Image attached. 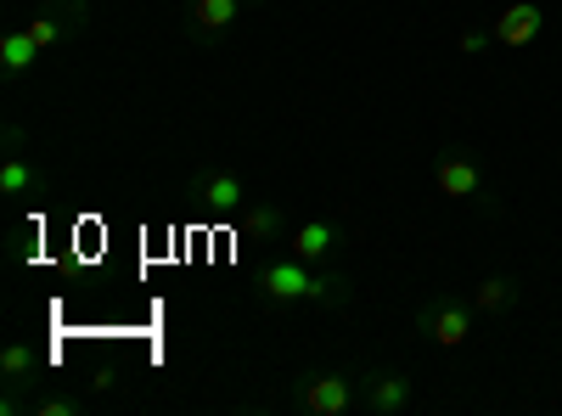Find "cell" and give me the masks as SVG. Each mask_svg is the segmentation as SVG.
<instances>
[{
	"label": "cell",
	"instance_id": "6da1fadb",
	"mask_svg": "<svg viewBox=\"0 0 562 416\" xmlns=\"http://www.w3.org/2000/svg\"><path fill=\"white\" fill-rule=\"evenodd\" d=\"M254 293L270 310H293V304H315V310H349L355 304V282L344 270H326L299 259L293 248H281L270 259H259L254 270Z\"/></svg>",
	"mask_w": 562,
	"mask_h": 416
},
{
	"label": "cell",
	"instance_id": "7a4b0ae2",
	"mask_svg": "<svg viewBox=\"0 0 562 416\" xmlns=\"http://www.w3.org/2000/svg\"><path fill=\"white\" fill-rule=\"evenodd\" d=\"M186 209L203 214V220H237L248 203H254V187L243 180L237 164H203L192 180H186Z\"/></svg>",
	"mask_w": 562,
	"mask_h": 416
},
{
	"label": "cell",
	"instance_id": "3957f363",
	"mask_svg": "<svg viewBox=\"0 0 562 416\" xmlns=\"http://www.w3.org/2000/svg\"><path fill=\"white\" fill-rule=\"evenodd\" d=\"M434 180H439V192H445V198L473 203V209H484V214H501V203H495V192H490V175H484L479 153L445 147V153L434 158Z\"/></svg>",
	"mask_w": 562,
	"mask_h": 416
},
{
	"label": "cell",
	"instance_id": "277c9868",
	"mask_svg": "<svg viewBox=\"0 0 562 416\" xmlns=\"http://www.w3.org/2000/svg\"><path fill=\"white\" fill-rule=\"evenodd\" d=\"M293 405L310 416H349L360 405V378L355 372H310L293 383Z\"/></svg>",
	"mask_w": 562,
	"mask_h": 416
},
{
	"label": "cell",
	"instance_id": "5b68a950",
	"mask_svg": "<svg viewBox=\"0 0 562 416\" xmlns=\"http://www.w3.org/2000/svg\"><path fill=\"white\" fill-rule=\"evenodd\" d=\"M473 304H461V299H450V293H439V299H428L416 310V338L422 344H439V349H461L467 338H473Z\"/></svg>",
	"mask_w": 562,
	"mask_h": 416
},
{
	"label": "cell",
	"instance_id": "8992f818",
	"mask_svg": "<svg viewBox=\"0 0 562 416\" xmlns=\"http://www.w3.org/2000/svg\"><path fill=\"white\" fill-rule=\"evenodd\" d=\"M411 405H416V383L405 372H394V366H371V372H360V411L405 416Z\"/></svg>",
	"mask_w": 562,
	"mask_h": 416
},
{
	"label": "cell",
	"instance_id": "52a82bcc",
	"mask_svg": "<svg viewBox=\"0 0 562 416\" xmlns=\"http://www.w3.org/2000/svg\"><path fill=\"white\" fill-rule=\"evenodd\" d=\"M344 243H349V231H344L338 214H310V220L293 225V237H288V248L299 259H310V265H333Z\"/></svg>",
	"mask_w": 562,
	"mask_h": 416
},
{
	"label": "cell",
	"instance_id": "ba28073f",
	"mask_svg": "<svg viewBox=\"0 0 562 416\" xmlns=\"http://www.w3.org/2000/svg\"><path fill=\"white\" fill-rule=\"evenodd\" d=\"M79 29H90V0H52V7L34 12L29 40L40 52H57V45H68V34H79Z\"/></svg>",
	"mask_w": 562,
	"mask_h": 416
},
{
	"label": "cell",
	"instance_id": "9c48e42d",
	"mask_svg": "<svg viewBox=\"0 0 562 416\" xmlns=\"http://www.w3.org/2000/svg\"><path fill=\"white\" fill-rule=\"evenodd\" d=\"M540 29H546V12L535 7V0H512V7H501L495 23H490L495 45H506V52H529V45L540 40Z\"/></svg>",
	"mask_w": 562,
	"mask_h": 416
},
{
	"label": "cell",
	"instance_id": "30bf717a",
	"mask_svg": "<svg viewBox=\"0 0 562 416\" xmlns=\"http://www.w3.org/2000/svg\"><path fill=\"white\" fill-rule=\"evenodd\" d=\"M0 198H12V203H23V198H52V175H45L29 153H7L0 158Z\"/></svg>",
	"mask_w": 562,
	"mask_h": 416
},
{
	"label": "cell",
	"instance_id": "8fae6325",
	"mask_svg": "<svg viewBox=\"0 0 562 416\" xmlns=\"http://www.w3.org/2000/svg\"><path fill=\"white\" fill-rule=\"evenodd\" d=\"M237 18H243V0H192L186 7V34L198 45H214L237 29Z\"/></svg>",
	"mask_w": 562,
	"mask_h": 416
},
{
	"label": "cell",
	"instance_id": "7c38bea8",
	"mask_svg": "<svg viewBox=\"0 0 562 416\" xmlns=\"http://www.w3.org/2000/svg\"><path fill=\"white\" fill-rule=\"evenodd\" d=\"M237 231H243V243H265V248H288L293 237V225H288V209H276V203H248L237 214Z\"/></svg>",
	"mask_w": 562,
	"mask_h": 416
},
{
	"label": "cell",
	"instance_id": "4fadbf2b",
	"mask_svg": "<svg viewBox=\"0 0 562 416\" xmlns=\"http://www.w3.org/2000/svg\"><path fill=\"white\" fill-rule=\"evenodd\" d=\"M518 299H524V282L512 270H495V276H484V282L473 288V310L479 315H512Z\"/></svg>",
	"mask_w": 562,
	"mask_h": 416
},
{
	"label": "cell",
	"instance_id": "5bb4252c",
	"mask_svg": "<svg viewBox=\"0 0 562 416\" xmlns=\"http://www.w3.org/2000/svg\"><path fill=\"white\" fill-rule=\"evenodd\" d=\"M34 63H40V45L29 40V29L0 34V74H7V79H23Z\"/></svg>",
	"mask_w": 562,
	"mask_h": 416
},
{
	"label": "cell",
	"instance_id": "9a60e30c",
	"mask_svg": "<svg viewBox=\"0 0 562 416\" xmlns=\"http://www.w3.org/2000/svg\"><path fill=\"white\" fill-rule=\"evenodd\" d=\"M40 366H45V360H40V349H34V344H7V349H0V378H7L12 389H18V383H29V378L40 372Z\"/></svg>",
	"mask_w": 562,
	"mask_h": 416
},
{
	"label": "cell",
	"instance_id": "2e32d148",
	"mask_svg": "<svg viewBox=\"0 0 562 416\" xmlns=\"http://www.w3.org/2000/svg\"><path fill=\"white\" fill-rule=\"evenodd\" d=\"M29 411H34V416H74L79 400H74V394H45V400H34Z\"/></svg>",
	"mask_w": 562,
	"mask_h": 416
},
{
	"label": "cell",
	"instance_id": "e0dca14e",
	"mask_svg": "<svg viewBox=\"0 0 562 416\" xmlns=\"http://www.w3.org/2000/svg\"><path fill=\"white\" fill-rule=\"evenodd\" d=\"M456 45H461V57H479L484 45H495V34H490V29H461V40H456Z\"/></svg>",
	"mask_w": 562,
	"mask_h": 416
},
{
	"label": "cell",
	"instance_id": "ac0fdd59",
	"mask_svg": "<svg viewBox=\"0 0 562 416\" xmlns=\"http://www.w3.org/2000/svg\"><path fill=\"white\" fill-rule=\"evenodd\" d=\"M0 147H7V153H29V130L12 119V124H7V135H0Z\"/></svg>",
	"mask_w": 562,
	"mask_h": 416
},
{
	"label": "cell",
	"instance_id": "d6986e66",
	"mask_svg": "<svg viewBox=\"0 0 562 416\" xmlns=\"http://www.w3.org/2000/svg\"><path fill=\"white\" fill-rule=\"evenodd\" d=\"M243 7H259V0H243Z\"/></svg>",
	"mask_w": 562,
	"mask_h": 416
},
{
	"label": "cell",
	"instance_id": "ffe728a7",
	"mask_svg": "<svg viewBox=\"0 0 562 416\" xmlns=\"http://www.w3.org/2000/svg\"><path fill=\"white\" fill-rule=\"evenodd\" d=\"M557 175H562V158H557Z\"/></svg>",
	"mask_w": 562,
	"mask_h": 416
}]
</instances>
